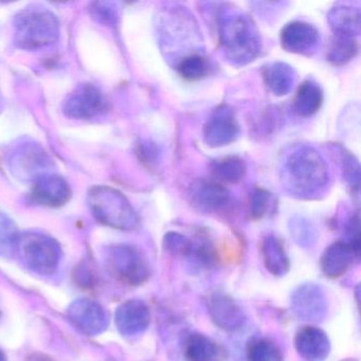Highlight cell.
<instances>
[{
  "label": "cell",
  "instance_id": "1",
  "mask_svg": "<svg viewBox=\"0 0 361 361\" xmlns=\"http://www.w3.org/2000/svg\"><path fill=\"white\" fill-rule=\"evenodd\" d=\"M279 178L289 195L299 200H316L326 191L329 168L318 149L295 143L281 153Z\"/></svg>",
  "mask_w": 361,
  "mask_h": 361
},
{
  "label": "cell",
  "instance_id": "2",
  "mask_svg": "<svg viewBox=\"0 0 361 361\" xmlns=\"http://www.w3.org/2000/svg\"><path fill=\"white\" fill-rule=\"evenodd\" d=\"M219 37L226 59L235 66L250 64L261 54V35L257 25L246 14L221 16Z\"/></svg>",
  "mask_w": 361,
  "mask_h": 361
},
{
  "label": "cell",
  "instance_id": "3",
  "mask_svg": "<svg viewBox=\"0 0 361 361\" xmlns=\"http://www.w3.org/2000/svg\"><path fill=\"white\" fill-rule=\"evenodd\" d=\"M159 37L162 50L168 59L176 60V65L185 56L200 54V33L193 16L183 8H169L159 18ZM175 65V66H176Z\"/></svg>",
  "mask_w": 361,
  "mask_h": 361
},
{
  "label": "cell",
  "instance_id": "4",
  "mask_svg": "<svg viewBox=\"0 0 361 361\" xmlns=\"http://www.w3.org/2000/svg\"><path fill=\"white\" fill-rule=\"evenodd\" d=\"M88 204L94 216L103 225L118 230H132L138 216L128 198L114 188L94 187L88 192Z\"/></svg>",
  "mask_w": 361,
  "mask_h": 361
},
{
  "label": "cell",
  "instance_id": "5",
  "mask_svg": "<svg viewBox=\"0 0 361 361\" xmlns=\"http://www.w3.org/2000/svg\"><path fill=\"white\" fill-rule=\"evenodd\" d=\"M14 41L20 49L35 50L51 45L60 35L58 18L45 9L20 12L14 22Z\"/></svg>",
  "mask_w": 361,
  "mask_h": 361
},
{
  "label": "cell",
  "instance_id": "6",
  "mask_svg": "<svg viewBox=\"0 0 361 361\" xmlns=\"http://www.w3.org/2000/svg\"><path fill=\"white\" fill-rule=\"evenodd\" d=\"M20 261L41 276H51L58 269L62 257L60 245L51 236L39 232L20 234L18 248Z\"/></svg>",
  "mask_w": 361,
  "mask_h": 361
},
{
  "label": "cell",
  "instance_id": "7",
  "mask_svg": "<svg viewBox=\"0 0 361 361\" xmlns=\"http://www.w3.org/2000/svg\"><path fill=\"white\" fill-rule=\"evenodd\" d=\"M107 269L118 280L138 286L149 278V265L140 251L130 245H114L105 255Z\"/></svg>",
  "mask_w": 361,
  "mask_h": 361
},
{
  "label": "cell",
  "instance_id": "8",
  "mask_svg": "<svg viewBox=\"0 0 361 361\" xmlns=\"http://www.w3.org/2000/svg\"><path fill=\"white\" fill-rule=\"evenodd\" d=\"M291 310L300 320L321 322L329 312V301L322 287L314 283H304L291 293Z\"/></svg>",
  "mask_w": 361,
  "mask_h": 361
},
{
  "label": "cell",
  "instance_id": "9",
  "mask_svg": "<svg viewBox=\"0 0 361 361\" xmlns=\"http://www.w3.org/2000/svg\"><path fill=\"white\" fill-rule=\"evenodd\" d=\"M50 166L49 156L35 143H26L18 147L9 160L12 174L23 181H33L47 174Z\"/></svg>",
  "mask_w": 361,
  "mask_h": 361
},
{
  "label": "cell",
  "instance_id": "10",
  "mask_svg": "<svg viewBox=\"0 0 361 361\" xmlns=\"http://www.w3.org/2000/svg\"><path fill=\"white\" fill-rule=\"evenodd\" d=\"M240 136V126L235 114L228 105L215 109L204 124V141L210 147H223Z\"/></svg>",
  "mask_w": 361,
  "mask_h": 361
},
{
  "label": "cell",
  "instance_id": "11",
  "mask_svg": "<svg viewBox=\"0 0 361 361\" xmlns=\"http://www.w3.org/2000/svg\"><path fill=\"white\" fill-rule=\"evenodd\" d=\"M71 322L84 335L98 336L109 326V317L104 308L94 300L78 299L67 310Z\"/></svg>",
  "mask_w": 361,
  "mask_h": 361
},
{
  "label": "cell",
  "instance_id": "12",
  "mask_svg": "<svg viewBox=\"0 0 361 361\" xmlns=\"http://www.w3.org/2000/svg\"><path fill=\"white\" fill-rule=\"evenodd\" d=\"M102 92L92 84H84L75 90L65 102L64 114L71 119H90L104 109Z\"/></svg>",
  "mask_w": 361,
  "mask_h": 361
},
{
  "label": "cell",
  "instance_id": "13",
  "mask_svg": "<svg viewBox=\"0 0 361 361\" xmlns=\"http://www.w3.org/2000/svg\"><path fill=\"white\" fill-rule=\"evenodd\" d=\"M320 44V35L305 22L288 23L281 31V45L286 51L300 56H312Z\"/></svg>",
  "mask_w": 361,
  "mask_h": 361
},
{
  "label": "cell",
  "instance_id": "14",
  "mask_svg": "<svg viewBox=\"0 0 361 361\" xmlns=\"http://www.w3.org/2000/svg\"><path fill=\"white\" fill-rule=\"evenodd\" d=\"M191 204L204 212H217L226 208L231 200L227 188L216 181L197 179L189 189Z\"/></svg>",
  "mask_w": 361,
  "mask_h": 361
},
{
  "label": "cell",
  "instance_id": "15",
  "mask_svg": "<svg viewBox=\"0 0 361 361\" xmlns=\"http://www.w3.org/2000/svg\"><path fill=\"white\" fill-rule=\"evenodd\" d=\"M208 310L214 324L224 331H238L246 322V314L240 304L226 293H216L211 295Z\"/></svg>",
  "mask_w": 361,
  "mask_h": 361
},
{
  "label": "cell",
  "instance_id": "16",
  "mask_svg": "<svg viewBox=\"0 0 361 361\" xmlns=\"http://www.w3.org/2000/svg\"><path fill=\"white\" fill-rule=\"evenodd\" d=\"M151 322V314L145 302L128 300L116 310L115 323L118 331L126 337L145 333Z\"/></svg>",
  "mask_w": 361,
  "mask_h": 361
},
{
  "label": "cell",
  "instance_id": "17",
  "mask_svg": "<svg viewBox=\"0 0 361 361\" xmlns=\"http://www.w3.org/2000/svg\"><path fill=\"white\" fill-rule=\"evenodd\" d=\"M298 354L305 361H325L331 353V341L324 331L316 326H305L295 338Z\"/></svg>",
  "mask_w": 361,
  "mask_h": 361
},
{
  "label": "cell",
  "instance_id": "18",
  "mask_svg": "<svg viewBox=\"0 0 361 361\" xmlns=\"http://www.w3.org/2000/svg\"><path fill=\"white\" fill-rule=\"evenodd\" d=\"M33 200L47 207H61L71 198V188L62 177L46 174L35 181Z\"/></svg>",
  "mask_w": 361,
  "mask_h": 361
},
{
  "label": "cell",
  "instance_id": "19",
  "mask_svg": "<svg viewBox=\"0 0 361 361\" xmlns=\"http://www.w3.org/2000/svg\"><path fill=\"white\" fill-rule=\"evenodd\" d=\"M356 255L346 242H336L329 245L320 259V267L327 278L337 279L343 276L354 263Z\"/></svg>",
  "mask_w": 361,
  "mask_h": 361
},
{
  "label": "cell",
  "instance_id": "20",
  "mask_svg": "<svg viewBox=\"0 0 361 361\" xmlns=\"http://www.w3.org/2000/svg\"><path fill=\"white\" fill-rule=\"evenodd\" d=\"M327 22L334 35L356 37L360 35V9L348 5H336L327 14Z\"/></svg>",
  "mask_w": 361,
  "mask_h": 361
},
{
  "label": "cell",
  "instance_id": "21",
  "mask_svg": "<svg viewBox=\"0 0 361 361\" xmlns=\"http://www.w3.org/2000/svg\"><path fill=\"white\" fill-rule=\"evenodd\" d=\"M263 77L268 90L276 97H284L295 86V69L284 62H272L264 66Z\"/></svg>",
  "mask_w": 361,
  "mask_h": 361
},
{
  "label": "cell",
  "instance_id": "22",
  "mask_svg": "<svg viewBox=\"0 0 361 361\" xmlns=\"http://www.w3.org/2000/svg\"><path fill=\"white\" fill-rule=\"evenodd\" d=\"M223 348L208 336L193 333L185 343V357L188 361H223Z\"/></svg>",
  "mask_w": 361,
  "mask_h": 361
},
{
  "label": "cell",
  "instance_id": "23",
  "mask_svg": "<svg viewBox=\"0 0 361 361\" xmlns=\"http://www.w3.org/2000/svg\"><path fill=\"white\" fill-rule=\"evenodd\" d=\"M262 257L268 272L274 276H284L290 269V261L282 242L276 236L267 235L262 244Z\"/></svg>",
  "mask_w": 361,
  "mask_h": 361
},
{
  "label": "cell",
  "instance_id": "24",
  "mask_svg": "<svg viewBox=\"0 0 361 361\" xmlns=\"http://www.w3.org/2000/svg\"><path fill=\"white\" fill-rule=\"evenodd\" d=\"M322 103L323 92L320 85L312 80H305L298 90L293 109L301 117H310L320 109Z\"/></svg>",
  "mask_w": 361,
  "mask_h": 361
},
{
  "label": "cell",
  "instance_id": "25",
  "mask_svg": "<svg viewBox=\"0 0 361 361\" xmlns=\"http://www.w3.org/2000/svg\"><path fill=\"white\" fill-rule=\"evenodd\" d=\"M210 168L215 178L223 183H238L246 174V164L244 160L238 156H227L214 160Z\"/></svg>",
  "mask_w": 361,
  "mask_h": 361
},
{
  "label": "cell",
  "instance_id": "26",
  "mask_svg": "<svg viewBox=\"0 0 361 361\" xmlns=\"http://www.w3.org/2000/svg\"><path fill=\"white\" fill-rule=\"evenodd\" d=\"M358 54V43L355 37L334 35L329 45L327 59L336 66H343Z\"/></svg>",
  "mask_w": 361,
  "mask_h": 361
},
{
  "label": "cell",
  "instance_id": "27",
  "mask_svg": "<svg viewBox=\"0 0 361 361\" xmlns=\"http://www.w3.org/2000/svg\"><path fill=\"white\" fill-rule=\"evenodd\" d=\"M181 257H185L190 265L197 269L210 267L216 259L212 245L202 238L195 240H190Z\"/></svg>",
  "mask_w": 361,
  "mask_h": 361
},
{
  "label": "cell",
  "instance_id": "28",
  "mask_svg": "<svg viewBox=\"0 0 361 361\" xmlns=\"http://www.w3.org/2000/svg\"><path fill=\"white\" fill-rule=\"evenodd\" d=\"M20 235L13 219L0 213V257H11L16 255Z\"/></svg>",
  "mask_w": 361,
  "mask_h": 361
},
{
  "label": "cell",
  "instance_id": "29",
  "mask_svg": "<svg viewBox=\"0 0 361 361\" xmlns=\"http://www.w3.org/2000/svg\"><path fill=\"white\" fill-rule=\"evenodd\" d=\"M248 361H284L282 350L266 338L252 340L247 350Z\"/></svg>",
  "mask_w": 361,
  "mask_h": 361
},
{
  "label": "cell",
  "instance_id": "30",
  "mask_svg": "<svg viewBox=\"0 0 361 361\" xmlns=\"http://www.w3.org/2000/svg\"><path fill=\"white\" fill-rule=\"evenodd\" d=\"M289 231L295 243L303 248H310L318 238L314 224L303 216H295L289 221Z\"/></svg>",
  "mask_w": 361,
  "mask_h": 361
},
{
  "label": "cell",
  "instance_id": "31",
  "mask_svg": "<svg viewBox=\"0 0 361 361\" xmlns=\"http://www.w3.org/2000/svg\"><path fill=\"white\" fill-rule=\"evenodd\" d=\"M179 75L188 81H198L209 73V64L202 54H194L181 60L176 65Z\"/></svg>",
  "mask_w": 361,
  "mask_h": 361
},
{
  "label": "cell",
  "instance_id": "32",
  "mask_svg": "<svg viewBox=\"0 0 361 361\" xmlns=\"http://www.w3.org/2000/svg\"><path fill=\"white\" fill-rule=\"evenodd\" d=\"M341 169L344 180L348 183L353 195L359 197L360 190V166L358 160L352 154L342 149Z\"/></svg>",
  "mask_w": 361,
  "mask_h": 361
},
{
  "label": "cell",
  "instance_id": "33",
  "mask_svg": "<svg viewBox=\"0 0 361 361\" xmlns=\"http://www.w3.org/2000/svg\"><path fill=\"white\" fill-rule=\"evenodd\" d=\"M276 200L271 192L265 189H257L251 195V214L255 219H261L267 216L274 210Z\"/></svg>",
  "mask_w": 361,
  "mask_h": 361
},
{
  "label": "cell",
  "instance_id": "34",
  "mask_svg": "<svg viewBox=\"0 0 361 361\" xmlns=\"http://www.w3.org/2000/svg\"><path fill=\"white\" fill-rule=\"evenodd\" d=\"M190 238L178 232H168L164 238V248L175 255H183Z\"/></svg>",
  "mask_w": 361,
  "mask_h": 361
},
{
  "label": "cell",
  "instance_id": "35",
  "mask_svg": "<svg viewBox=\"0 0 361 361\" xmlns=\"http://www.w3.org/2000/svg\"><path fill=\"white\" fill-rule=\"evenodd\" d=\"M346 240L345 242L352 247L353 250L356 252L358 257L361 252V238H360V221L358 215L350 217L345 226Z\"/></svg>",
  "mask_w": 361,
  "mask_h": 361
},
{
  "label": "cell",
  "instance_id": "36",
  "mask_svg": "<svg viewBox=\"0 0 361 361\" xmlns=\"http://www.w3.org/2000/svg\"><path fill=\"white\" fill-rule=\"evenodd\" d=\"M92 12H94V16L97 20H100L101 22L106 23V24H114L117 20L115 9L104 5V4L94 5Z\"/></svg>",
  "mask_w": 361,
  "mask_h": 361
},
{
  "label": "cell",
  "instance_id": "37",
  "mask_svg": "<svg viewBox=\"0 0 361 361\" xmlns=\"http://www.w3.org/2000/svg\"><path fill=\"white\" fill-rule=\"evenodd\" d=\"M26 361H56L51 357L47 355L41 354V353H35V354L30 355Z\"/></svg>",
  "mask_w": 361,
  "mask_h": 361
},
{
  "label": "cell",
  "instance_id": "38",
  "mask_svg": "<svg viewBox=\"0 0 361 361\" xmlns=\"http://www.w3.org/2000/svg\"><path fill=\"white\" fill-rule=\"evenodd\" d=\"M0 361H7V358H6V355L4 354V352L1 350H0Z\"/></svg>",
  "mask_w": 361,
  "mask_h": 361
}]
</instances>
